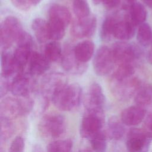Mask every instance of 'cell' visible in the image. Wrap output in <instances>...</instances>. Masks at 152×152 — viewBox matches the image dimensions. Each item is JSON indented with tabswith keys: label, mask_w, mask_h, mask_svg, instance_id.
Segmentation results:
<instances>
[{
	"label": "cell",
	"mask_w": 152,
	"mask_h": 152,
	"mask_svg": "<svg viewBox=\"0 0 152 152\" xmlns=\"http://www.w3.org/2000/svg\"><path fill=\"white\" fill-rule=\"evenodd\" d=\"M64 74L59 72H52L46 75L42 81V91L46 93H52L60 85L66 83Z\"/></svg>",
	"instance_id": "44dd1931"
},
{
	"label": "cell",
	"mask_w": 152,
	"mask_h": 152,
	"mask_svg": "<svg viewBox=\"0 0 152 152\" xmlns=\"http://www.w3.org/2000/svg\"><path fill=\"white\" fill-rule=\"evenodd\" d=\"M141 87L140 80L133 75L122 80H112L110 81L111 91L115 97L119 100L130 99Z\"/></svg>",
	"instance_id": "5b68a950"
},
{
	"label": "cell",
	"mask_w": 152,
	"mask_h": 152,
	"mask_svg": "<svg viewBox=\"0 0 152 152\" xmlns=\"http://www.w3.org/2000/svg\"><path fill=\"white\" fill-rule=\"evenodd\" d=\"M62 51L61 44L58 41H52L46 45L44 55L49 62H56L61 60Z\"/></svg>",
	"instance_id": "83f0119b"
},
{
	"label": "cell",
	"mask_w": 152,
	"mask_h": 152,
	"mask_svg": "<svg viewBox=\"0 0 152 152\" xmlns=\"http://www.w3.org/2000/svg\"><path fill=\"white\" fill-rule=\"evenodd\" d=\"M89 140L94 152H106L107 148V135L106 132L101 131Z\"/></svg>",
	"instance_id": "4dcf8cb0"
},
{
	"label": "cell",
	"mask_w": 152,
	"mask_h": 152,
	"mask_svg": "<svg viewBox=\"0 0 152 152\" xmlns=\"http://www.w3.org/2000/svg\"><path fill=\"white\" fill-rule=\"evenodd\" d=\"M1 76L14 78L17 74L22 72L14 61L13 54H11L7 50H1Z\"/></svg>",
	"instance_id": "e0dca14e"
},
{
	"label": "cell",
	"mask_w": 152,
	"mask_h": 152,
	"mask_svg": "<svg viewBox=\"0 0 152 152\" xmlns=\"http://www.w3.org/2000/svg\"><path fill=\"white\" fill-rule=\"evenodd\" d=\"M102 2L106 8L112 9L119 5L120 0H102Z\"/></svg>",
	"instance_id": "d590c367"
},
{
	"label": "cell",
	"mask_w": 152,
	"mask_h": 152,
	"mask_svg": "<svg viewBox=\"0 0 152 152\" xmlns=\"http://www.w3.org/2000/svg\"><path fill=\"white\" fill-rule=\"evenodd\" d=\"M112 50L117 65H135V62L141 55V50L137 46L124 41L113 44Z\"/></svg>",
	"instance_id": "8992f818"
},
{
	"label": "cell",
	"mask_w": 152,
	"mask_h": 152,
	"mask_svg": "<svg viewBox=\"0 0 152 152\" xmlns=\"http://www.w3.org/2000/svg\"><path fill=\"white\" fill-rule=\"evenodd\" d=\"M48 26L49 39L52 40V41H58L64 37L66 26L62 22L49 18Z\"/></svg>",
	"instance_id": "484cf974"
},
{
	"label": "cell",
	"mask_w": 152,
	"mask_h": 152,
	"mask_svg": "<svg viewBox=\"0 0 152 152\" xmlns=\"http://www.w3.org/2000/svg\"><path fill=\"white\" fill-rule=\"evenodd\" d=\"M116 20V15H109L104 19L100 29V37L103 40L109 41L114 37L113 33Z\"/></svg>",
	"instance_id": "4316f807"
},
{
	"label": "cell",
	"mask_w": 152,
	"mask_h": 152,
	"mask_svg": "<svg viewBox=\"0 0 152 152\" xmlns=\"http://www.w3.org/2000/svg\"><path fill=\"white\" fill-rule=\"evenodd\" d=\"M143 129L152 138V114H149L145 118Z\"/></svg>",
	"instance_id": "e575fe53"
},
{
	"label": "cell",
	"mask_w": 152,
	"mask_h": 152,
	"mask_svg": "<svg viewBox=\"0 0 152 152\" xmlns=\"http://www.w3.org/2000/svg\"><path fill=\"white\" fill-rule=\"evenodd\" d=\"M135 27L131 21L128 14H125L122 17L116 16L113 37L122 41L128 40L134 37Z\"/></svg>",
	"instance_id": "5bb4252c"
},
{
	"label": "cell",
	"mask_w": 152,
	"mask_h": 152,
	"mask_svg": "<svg viewBox=\"0 0 152 152\" xmlns=\"http://www.w3.org/2000/svg\"><path fill=\"white\" fill-rule=\"evenodd\" d=\"M72 10L76 18H83L91 15L90 8L87 0H73Z\"/></svg>",
	"instance_id": "1f68e13d"
},
{
	"label": "cell",
	"mask_w": 152,
	"mask_h": 152,
	"mask_svg": "<svg viewBox=\"0 0 152 152\" xmlns=\"http://www.w3.org/2000/svg\"><path fill=\"white\" fill-rule=\"evenodd\" d=\"M93 2L95 4H99L100 2H102V0H92Z\"/></svg>",
	"instance_id": "ab89813d"
},
{
	"label": "cell",
	"mask_w": 152,
	"mask_h": 152,
	"mask_svg": "<svg viewBox=\"0 0 152 152\" xmlns=\"http://www.w3.org/2000/svg\"><path fill=\"white\" fill-rule=\"evenodd\" d=\"M49 18L57 20L64 23L66 27L71 20V15L69 10L61 5L53 4L48 11Z\"/></svg>",
	"instance_id": "cb8c5ba5"
},
{
	"label": "cell",
	"mask_w": 152,
	"mask_h": 152,
	"mask_svg": "<svg viewBox=\"0 0 152 152\" xmlns=\"http://www.w3.org/2000/svg\"><path fill=\"white\" fill-rule=\"evenodd\" d=\"M96 26V18L91 14L86 18H76L72 23L71 33L76 38L90 37L94 33Z\"/></svg>",
	"instance_id": "4fadbf2b"
},
{
	"label": "cell",
	"mask_w": 152,
	"mask_h": 152,
	"mask_svg": "<svg viewBox=\"0 0 152 152\" xmlns=\"http://www.w3.org/2000/svg\"><path fill=\"white\" fill-rule=\"evenodd\" d=\"M151 141L143 129L132 128L127 134L126 145L129 152H148Z\"/></svg>",
	"instance_id": "9c48e42d"
},
{
	"label": "cell",
	"mask_w": 152,
	"mask_h": 152,
	"mask_svg": "<svg viewBox=\"0 0 152 152\" xmlns=\"http://www.w3.org/2000/svg\"><path fill=\"white\" fill-rule=\"evenodd\" d=\"M94 52V45L90 40H84L74 46V53L76 58L81 62L87 64Z\"/></svg>",
	"instance_id": "ffe728a7"
},
{
	"label": "cell",
	"mask_w": 152,
	"mask_h": 152,
	"mask_svg": "<svg viewBox=\"0 0 152 152\" xmlns=\"http://www.w3.org/2000/svg\"><path fill=\"white\" fill-rule=\"evenodd\" d=\"M82 97V89L78 84H68L66 82L53 91L51 100L58 109L62 111H71L80 106Z\"/></svg>",
	"instance_id": "6da1fadb"
},
{
	"label": "cell",
	"mask_w": 152,
	"mask_h": 152,
	"mask_svg": "<svg viewBox=\"0 0 152 152\" xmlns=\"http://www.w3.org/2000/svg\"><path fill=\"white\" fill-rule=\"evenodd\" d=\"M142 1L147 6L152 8V0H142Z\"/></svg>",
	"instance_id": "f35d334b"
},
{
	"label": "cell",
	"mask_w": 152,
	"mask_h": 152,
	"mask_svg": "<svg viewBox=\"0 0 152 152\" xmlns=\"http://www.w3.org/2000/svg\"><path fill=\"white\" fill-rule=\"evenodd\" d=\"M78 152H92L88 150H80L78 151Z\"/></svg>",
	"instance_id": "60d3db41"
},
{
	"label": "cell",
	"mask_w": 152,
	"mask_h": 152,
	"mask_svg": "<svg viewBox=\"0 0 152 152\" xmlns=\"http://www.w3.org/2000/svg\"><path fill=\"white\" fill-rule=\"evenodd\" d=\"M61 65L67 72L73 74H81L86 70L87 65L80 62L75 57L74 53V47L66 45L64 47L61 59Z\"/></svg>",
	"instance_id": "8fae6325"
},
{
	"label": "cell",
	"mask_w": 152,
	"mask_h": 152,
	"mask_svg": "<svg viewBox=\"0 0 152 152\" xmlns=\"http://www.w3.org/2000/svg\"><path fill=\"white\" fill-rule=\"evenodd\" d=\"M39 129L45 137L49 138H59L65 132V118L59 113H48L44 115L40 121Z\"/></svg>",
	"instance_id": "3957f363"
},
{
	"label": "cell",
	"mask_w": 152,
	"mask_h": 152,
	"mask_svg": "<svg viewBox=\"0 0 152 152\" xmlns=\"http://www.w3.org/2000/svg\"><path fill=\"white\" fill-rule=\"evenodd\" d=\"M41 1H42V0H28V2L30 3V4L31 5V7L37 5L38 4L40 3V2Z\"/></svg>",
	"instance_id": "8d00e7d4"
},
{
	"label": "cell",
	"mask_w": 152,
	"mask_h": 152,
	"mask_svg": "<svg viewBox=\"0 0 152 152\" xmlns=\"http://www.w3.org/2000/svg\"><path fill=\"white\" fill-rule=\"evenodd\" d=\"M73 142L70 139L58 140L49 143L46 147L47 152H71Z\"/></svg>",
	"instance_id": "f546056e"
},
{
	"label": "cell",
	"mask_w": 152,
	"mask_h": 152,
	"mask_svg": "<svg viewBox=\"0 0 152 152\" xmlns=\"http://www.w3.org/2000/svg\"><path fill=\"white\" fill-rule=\"evenodd\" d=\"M115 60L112 48L102 46L97 50L93 61V69L99 76L108 74L113 69Z\"/></svg>",
	"instance_id": "ba28073f"
},
{
	"label": "cell",
	"mask_w": 152,
	"mask_h": 152,
	"mask_svg": "<svg viewBox=\"0 0 152 152\" xmlns=\"http://www.w3.org/2000/svg\"><path fill=\"white\" fill-rule=\"evenodd\" d=\"M22 24L15 17L8 16L1 24L0 44L2 50H7L16 42L23 33Z\"/></svg>",
	"instance_id": "277c9868"
},
{
	"label": "cell",
	"mask_w": 152,
	"mask_h": 152,
	"mask_svg": "<svg viewBox=\"0 0 152 152\" xmlns=\"http://www.w3.org/2000/svg\"><path fill=\"white\" fill-rule=\"evenodd\" d=\"M30 72H21L13 78L10 91L12 94L18 97L29 96L36 87V81Z\"/></svg>",
	"instance_id": "30bf717a"
},
{
	"label": "cell",
	"mask_w": 152,
	"mask_h": 152,
	"mask_svg": "<svg viewBox=\"0 0 152 152\" xmlns=\"http://www.w3.org/2000/svg\"><path fill=\"white\" fill-rule=\"evenodd\" d=\"M50 62L46 56L37 52H33L28 61L29 72L33 76L41 75L49 68Z\"/></svg>",
	"instance_id": "2e32d148"
},
{
	"label": "cell",
	"mask_w": 152,
	"mask_h": 152,
	"mask_svg": "<svg viewBox=\"0 0 152 152\" xmlns=\"http://www.w3.org/2000/svg\"><path fill=\"white\" fill-rule=\"evenodd\" d=\"M128 15L133 24L135 26H139L145 23L147 17V12L142 4L134 2L130 4L129 6Z\"/></svg>",
	"instance_id": "603a6c76"
},
{
	"label": "cell",
	"mask_w": 152,
	"mask_h": 152,
	"mask_svg": "<svg viewBox=\"0 0 152 152\" xmlns=\"http://www.w3.org/2000/svg\"><path fill=\"white\" fill-rule=\"evenodd\" d=\"M136 105L142 108L146 113L152 114V86H141L134 98Z\"/></svg>",
	"instance_id": "ac0fdd59"
},
{
	"label": "cell",
	"mask_w": 152,
	"mask_h": 152,
	"mask_svg": "<svg viewBox=\"0 0 152 152\" xmlns=\"http://www.w3.org/2000/svg\"><path fill=\"white\" fill-rule=\"evenodd\" d=\"M32 48L33 45L31 44H17L13 56L17 66L22 72L27 64L28 63L33 53Z\"/></svg>",
	"instance_id": "d6986e66"
},
{
	"label": "cell",
	"mask_w": 152,
	"mask_h": 152,
	"mask_svg": "<svg viewBox=\"0 0 152 152\" xmlns=\"http://www.w3.org/2000/svg\"><path fill=\"white\" fill-rule=\"evenodd\" d=\"M24 141L22 137L17 136L12 141L8 152H24Z\"/></svg>",
	"instance_id": "836d02e7"
},
{
	"label": "cell",
	"mask_w": 152,
	"mask_h": 152,
	"mask_svg": "<svg viewBox=\"0 0 152 152\" xmlns=\"http://www.w3.org/2000/svg\"><path fill=\"white\" fill-rule=\"evenodd\" d=\"M34 34L40 43H45L49 40L48 21L41 18L34 19L31 23Z\"/></svg>",
	"instance_id": "d4e9b609"
},
{
	"label": "cell",
	"mask_w": 152,
	"mask_h": 152,
	"mask_svg": "<svg viewBox=\"0 0 152 152\" xmlns=\"http://www.w3.org/2000/svg\"><path fill=\"white\" fill-rule=\"evenodd\" d=\"M105 96L100 84L94 83L88 88L85 100L86 110L104 112Z\"/></svg>",
	"instance_id": "7c38bea8"
},
{
	"label": "cell",
	"mask_w": 152,
	"mask_h": 152,
	"mask_svg": "<svg viewBox=\"0 0 152 152\" xmlns=\"http://www.w3.org/2000/svg\"><path fill=\"white\" fill-rule=\"evenodd\" d=\"M146 112L137 105L131 106L124 109L121 114V120L127 126H136L144 119Z\"/></svg>",
	"instance_id": "9a60e30c"
},
{
	"label": "cell",
	"mask_w": 152,
	"mask_h": 152,
	"mask_svg": "<svg viewBox=\"0 0 152 152\" xmlns=\"http://www.w3.org/2000/svg\"><path fill=\"white\" fill-rule=\"evenodd\" d=\"M137 39L138 43L143 46H148L152 42V30L150 25L144 23L139 26Z\"/></svg>",
	"instance_id": "f1b7e54d"
},
{
	"label": "cell",
	"mask_w": 152,
	"mask_h": 152,
	"mask_svg": "<svg viewBox=\"0 0 152 152\" xmlns=\"http://www.w3.org/2000/svg\"><path fill=\"white\" fill-rule=\"evenodd\" d=\"M148 61L151 64H152V46L148 53Z\"/></svg>",
	"instance_id": "74e56055"
},
{
	"label": "cell",
	"mask_w": 152,
	"mask_h": 152,
	"mask_svg": "<svg viewBox=\"0 0 152 152\" xmlns=\"http://www.w3.org/2000/svg\"><path fill=\"white\" fill-rule=\"evenodd\" d=\"M104 122V112L86 110L82 118L80 132L83 138L90 140L102 131Z\"/></svg>",
	"instance_id": "52a82bcc"
},
{
	"label": "cell",
	"mask_w": 152,
	"mask_h": 152,
	"mask_svg": "<svg viewBox=\"0 0 152 152\" xmlns=\"http://www.w3.org/2000/svg\"><path fill=\"white\" fill-rule=\"evenodd\" d=\"M14 126L11 119L1 117V141H7L14 132Z\"/></svg>",
	"instance_id": "d6a6232c"
},
{
	"label": "cell",
	"mask_w": 152,
	"mask_h": 152,
	"mask_svg": "<svg viewBox=\"0 0 152 152\" xmlns=\"http://www.w3.org/2000/svg\"><path fill=\"white\" fill-rule=\"evenodd\" d=\"M33 106L34 102L29 96L6 97L1 102V117L12 120L24 116L31 112Z\"/></svg>",
	"instance_id": "7a4b0ae2"
},
{
	"label": "cell",
	"mask_w": 152,
	"mask_h": 152,
	"mask_svg": "<svg viewBox=\"0 0 152 152\" xmlns=\"http://www.w3.org/2000/svg\"><path fill=\"white\" fill-rule=\"evenodd\" d=\"M125 133V128L121 120H119L116 116H112L109 119L106 134L107 137L113 140H121Z\"/></svg>",
	"instance_id": "7402d4cb"
},
{
	"label": "cell",
	"mask_w": 152,
	"mask_h": 152,
	"mask_svg": "<svg viewBox=\"0 0 152 152\" xmlns=\"http://www.w3.org/2000/svg\"><path fill=\"white\" fill-rule=\"evenodd\" d=\"M128 3H129V4H132V3H133V2H136V0H126Z\"/></svg>",
	"instance_id": "b9f144b4"
}]
</instances>
